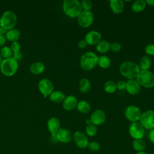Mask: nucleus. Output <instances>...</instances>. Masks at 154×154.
<instances>
[{"instance_id":"obj_1","label":"nucleus","mask_w":154,"mask_h":154,"mask_svg":"<svg viewBox=\"0 0 154 154\" xmlns=\"http://www.w3.org/2000/svg\"><path fill=\"white\" fill-rule=\"evenodd\" d=\"M119 70L121 75L129 80L135 79L141 70L138 64L136 63L127 61L120 64Z\"/></svg>"},{"instance_id":"obj_2","label":"nucleus","mask_w":154,"mask_h":154,"mask_svg":"<svg viewBox=\"0 0 154 154\" xmlns=\"http://www.w3.org/2000/svg\"><path fill=\"white\" fill-rule=\"evenodd\" d=\"M63 10L67 16L71 18L78 17L82 11L81 3L78 0H64L63 2Z\"/></svg>"},{"instance_id":"obj_3","label":"nucleus","mask_w":154,"mask_h":154,"mask_svg":"<svg viewBox=\"0 0 154 154\" xmlns=\"http://www.w3.org/2000/svg\"><path fill=\"white\" fill-rule=\"evenodd\" d=\"M98 56L94 52L88 51L83 54L79 60L81 67L85 70L89 71L93 69L97 65Z\"/></svg>"},{"instance_id":"obj_4","label":"nucleus","mask_w":154,"mask_h":154,"mask_svg":"<svg viewBox=\"0 0 154 154\" xmlns=\"http://www.w3.org/2000/svg\"><path fill=\"white\" fill-rule=\"evenodd\" d=\"M17 16L12 11H4L0 17V26L5 31L13 29L17 23Z\"/></svg>"},{"instance_id":"obj_5","label":"nucleus","mask_w":154,"mask_h":154,"mask_svg":"<svg viewBox=\"0 0 154 154\" xmlns=\"http://www.w3.org/2000/svg\"><path fill=\"white\" fill-rule=\"evenodd\" d=\"M0 70L4 75L11 76L18 70V62L12 57L4 59L0 66Z\"/></svg>"},{"instance_id":"obj_6","label":"nucleus","mask_w":154,"mask_h":154,"mask_svg":"<svg viewBox=\"0 0 154 154\" xmlns=\"http://www.w3.org/2000/svg\"><path fill=\"white\" fill-rule=\"evenodd\" d=\"M135 79L141 87L146 88L154 87V73L149 70H140Z\"/></svg>"},{"instance_id":"obj_7","label":"nucleus","mask_w":154,"mask_h":154,"mask_svg":"<svg viewBox=\"0 0 154 154\" xmlns=\"http://www.w3.org/2000/svg\"><path fill=\"white\" fill-rule=\"evenodd\" d=\"M139 122L143 127L148 130L154 129V110H147L142 112Z\"/></svg>"},{"instance_id":"obj_8","label":"nucleus","mask_w":154,"mask_h":154,"mask_svg":"<svg viewBox=\"0 0 154 154\" xmlns=\"http://www.w3.org/2000/svg\"><path fill=\"white\" fill-rule=\"evenodd\" d=\"M94 21V14L90 11H82L77 17L78 25L84 28L90 27Z\"/></svg>"},{"instance_id":"obj_9","label":"nucleus","mask_w":154,"mask_h":154,"mask_svg":"<svg viewBox=\"0 0 154 154\" xmlns=\"http://www.w3.org/2000/svg\"><path fill=\"white\" fill-rule=\"evenodd\" d=\"M141 114V109L136 105H129L125 110L126 118L131 123L139 122Z\"/></svg>"},{"instance_id":"obj_10","label":"nucleus","mask_w":154,"mask_h":154,"mask_svg":"<svg viewBox=\"0 0 154 154\" xmlns=\"http://www.w3.org/2000/svg\"><path fill=\"white\" fill-rule=\"evenodd\" d=\"M129 135L135 139H141L144 135V128L139 122H132L128 128Z\"/></svg>"},{"instance_id":"obj_11","label":"nucleus","mask_w":154,"mask_h":154,"mask_svg":"<svg viewBox=\"0 0 154 154\" xmlns=\"http://www.w3.org/2000/svg\"><path fill=\"white\" fill-rule=\"evenodd\" d=\"M38 88L44 97H46L54 91V87L52 82L50 79L43 78L38 82Z\"/></svg>"},{"instance_id":"obj_12","label":"nucleus","mask_w":154,"mask_h":154,"mask_svg":"<svg viewBox=\"0 0 154 154\" xmlns=\"http://www.w3.org/2000/svg\"><path fill=\"white\" fill-rule=\"evenodd\" d=\"M72 138L76 145L80 149H85L87 147L89 143L87 135L80 131H77L73 134Z\"/></svg>"},{"instance_id":"obj_13","label":"nucleus","mask_w":154,"mask_h":154,"mask_svg":"<svg viewBox=\"0 0 154 154\" xmlns=\"http://www.w3.org/2000/svg\"><path fill=\"white\" fill-rule=\"evenodd\" d=\"M90 120L91 123L96 126L101 125L106 120V114L102 109H97L91 113Z\"/></svg>"},{"instance_id":"obj_14","label":"nucleus","mask_w":154,"mask_h":154,"mask_svg":"<svg viewBox=\"0 0 154 154\" xmlns=\"http://www.w3.org/2000/svg\"><path fill=\"white\" fill-rule=\"evenodd\" d=\"M56 138L62 143H69L72 139L73 135L71 132L66 128H61L55 134Z\"/></svg>"},{"instance_id":"obj_15","label":"nucleus","mask_w":154,"mask_h":154,"mask_svg":"<svg viewBox=\"0 0 154 154\" xmlns=\"http://www.w3.org/2000/svg\"><path fill=\"white\" fill-rule=\"evenodd\" d=\"M102 38L101 34L97 31H90L85 36L84 40L89 45H96Z\"/></svg>"},{"instance_id":"obj_16","label":"nucleus","mask_w":154,"mask_h":154,"mask_svg":"<svg viewBox=\"0 0 154 154\" xmlns=\"http://www.w3.org/2000/svg\"><path fill=\"white\" fill-rule=\"evenodd\" d=\"M126 90L131 95H137L141 91V85L136 79H129L126 82Z\"/></svg>"},{"instance_id":"obj_17","label":"nucleus","mask_w":154,"mask_h":154,"mask_svg":"<svg viewBox=\"0 0 154 154\" xmlns=\"http://www.w3.org/2000/svg\"><path fill=\"white\" fill-rule=\"evenodd\" d=\"M78 101L76 96L69 95L66 96L63 102V107L66 111H72L76 108Z\"/></svg>"},{"instance_id":"obj_18","label":"nucleus","mask_w":154,"mask_h":154,"mask_svg":"<svg viewBox=\"0 0 154 154\" xmlns=\"http://www.w3.org/2000/svg\"><path fill=\"white\" fill-rule=\"evenodd\" d=\"M61 123L58 119L56 117H51L47 122V127L48 131L52 135H55L60 128Z\"/></svg>"},{"instance_id":"obj_19","label":"nucleus","mask_w":154,"mask_h":154,"mask_svg":"<svg viewBox=\"0 0 154 154\" xmlns=\"http://www.w3.org/2000/svg\"><path fill=\"white\" fill-rule=\"evenodd\" d=\"M109 7L113 13L116 14H120L124 10V1L122 0H111L109 1Z\"/></svg>"},{"instance_id":"obj_20","label":"nucleus","mask_w":154,"mask_h":154,"mask_svg":"<svg viewBox=\"0 0 154 154\" xmlns=\"http://www.w3.org/2000/svg\"><path fill=\"white\" fill-rule=\"evenodd\" d=\"M5 36L6 39L10 42H17L20 37V32L19 29L13 28L7 31Z\"/></svg>"},{"instance_id":"obj_21","label":"nucleus","mask_w":154,"mask_h":154,"mask_svg":"<svg viewBox=\"0 0 154 154\" xmlns=\"http://www.w3.org/2000/svg\"><path fill=\"white\" fill-rule=\"evenodd\" d=\"M66 97V94L63 91L61 90H56L54 91L49 95V99L54 103H61L63 102Z\"/></svg>"},{"instance_id":"obj_22","label":"nucleus","mask_w":154,"mask_h":154,"mask_svg":"<svg viewBox=\"0 0 154 154\" xmlns=\"http://www.w3.org/2000/svg\"><path fill=\"white\" fill-rule=\"evenodd\" d=\"M45 69V64L40 61L32 63L29 67V70L34 75H39L42 73Z\"/></svg>"},{"instance_id":"obj_23","label":"nucleus","mask_w":154,"mask_h":154,"mask_svg":"<svg viewBox=\"0 0 154 154\" xmlns=\"http://www.w3.org/2000/svg\"><path fill=\"white\" fill-rule=\"evenodd\" d=\"M91 82L87 78H82L79 82L78 88L81 93L85 94L87 93L91 89Z\"/></svg>"},{"instance_id":"obj_24","label":"nucleus","mask_w":154,"mask_h":154,"mask_svg":"<svg viewBox=\"0 0 154 154\" xmlns=\"http://www.w3.org/2000/svg\"><path fill=\"white\" fill-rule=\"evenodd\" d=\"M111 43L105 40H100L96 46V51L100 54H106L110 50Z\"/></svg>"},{"instance_id":"obj_25","label":"nucleus","mask_w":154,"mask_h":154,"mask_svg":"<svg viewBox=\"0 0 154 154\" xmlns=\"http://www.w3.org/2000/svg\"><path fill=\"white\" fill-rule=\"evenodd\" d=\"M146 1L136 0L132 2L131 5V10L135 13H140L146 8Z\"/></svg>"},{"instance_id":"obj_26","label":"nucleus","mask_w":154,"mask_h":154,"mask_svg":"<svg viewBox=\"0 0 154 154\" xmlns=\"http://www.w3.org/2000/svg\"><path fill=\"white\" fill-rule=\"evenodd\" d=\"M76 108L80 113L87 114L90 111L91 105L87 101L81 100L78 102Z\"/></svg>"},{"instance_id":"obj_27","label":"nucleus","mask_w":154,"mask_h":154,"mask_svg":"<svg viewBox=\"0 0 154 154\" xmlns=\"http://www.w3.org/2000/svg\"><path fill=\"white\" fill-rule=\"evenodd\" d=\"M138 66L141 70H149L152 66V60L147 55H144L141 58Z\"/></svg>"},{"instance_id":"obj_28","label":"nucleus","mask_w":154,"mask_h":154,"mask_svg":"<svg viewBox=\"0 0 154 154\" xmlns=\"http://www.w3.org/2000/svg\"><path fill=\"white\" fill-rule=\"evenodd\" d=\"M97 65L102 69H106L110 67L111 65V61L108 56L103 55L98 57Z\"/></svg>"},{"instance_id":"obj_29","label":"nucleus","mask_w":154,"mask_h":154,"mask_svg":"<svg viewBox=\"0 0 154 154\" xmlns=\"http://www.w3.org/2000/svg\"><path fill=\"white\" fill-rule=\"evenodd\" d=\"M103 89L105 91L109 94L114 93L117 90V84L115 81L112 80H108L105 82L103 85Z\"/></svg>"},{"instance_id":"obj_30","label":"nucleus","mask_w":154,"mask_h":154,"mask_svg":"<svg viewBox=\"0 0 154 154\" xmlns=\"http://www.w3.org/2000/svg\"><path fill=\"white\" fill-rule=\"evenodd\" d=\"M133 149L138 152L144 151L146 148V144L145 141L141 139H135L132 142Z\"/></svg>"},{"instance_id":"obj_31","label":"nucleus","mask_w":154,"mask_h":154,"mask_svg":"<svg viewBox=\"0 0 154 154\" xmlns=\"http://www.w3.org/2000/svg\"><path fill=\"white\" fill-rule=\"evenodd\" d=\"M97 131V126L92 123H90L87 125L85 128V134L89 137H94L96 135Z\"/></svg>"},{"instance_id":"obj_32","label":"nucleus","mask_w":154,"mask_h":154,"mask_svg":"<svg viewBox=\"0 0 154 154\" xmlns=\"http://www.w3.org/2000/svg\"><path fill=\"white\" fill-rule=\"evenodd\" d=\"M0 54L2 57L4 58V59L9 58L12 57L13 52L10 47L8 46H3L0 50Z\"/></svg>"},{"instance_id":"obj_33","label":"nucleus","mask_w":154,"mask_h":154,"mask_svg":"<svg viewBox=\"0 0 154 154\" xmlns=\"http://www.w3.org/2000/svg\"><path fill=\"white\" fill-rule=\"evenodd\" d=\"M81 7L82 11H90L93 8V4L91 1L89 0H82L80 2Z\"/></svg>"},{"instance_id":"obj_34","label":"nucleus","mask_w":154,"mask_h":154,"mask_svg":"<svg viewBox=\"0 0 154 154\" xmlns=\"http://www.w3.org/2000/svg\"><path fill=\"white\" fill-rule=\"evenodd\" d=\"M87 147L90 150L96 152L100 149V145L97 141H91L88 143Z\"/></svg>"},{"instance_id":"obj_35","label":"nucleus","mask_w":154,"mask_h":154,"mask_svg":"<svg viewBox=\"0 0 154 154\" xmlns=\"http://www.w3.org/2000/svg\"><path fill=\"white\" fill-rule=\"evenodd\" d=\"M122 49V45L120 43L113 42L111 44L110 50L114 52H119Z\"/></svg>"},{"instance_id":"obj_36","label":"nucleus","mask_w":154,"mask_h":154,"mask_svg":"<svg viewBox=\"0 0 154 154\" xmlns=\"http://www.w3.org/2000/svg\"><path fill=\"white\" fill-rule=\"evenodd\" d=\"M144 51L147 55L154 56V45L149 44L147 46H146L144 48Z\"/></svg>"},{"instance_id":"obj_37","label":"nucleus","mask_w":154,"mask_h":154,"mask_svg":"<svg viewBox=\"0 0 154 154\" xmlns=\"http://www.w3.org/2000/svg\"><path fill=\"white\" fill-rule=\"evenodd\" d=\"M21 48V45L18 42H12L10 46V49H11L13 53L19 52Z\"/></svg>"},{"instance_id":"obj_38","label":"nucleus","mask_w":154,"mask_h":154,"mask_svg":"<svg viewBox=\"0 0 154 154\" xmlns=\"http://www.w3.org/2000/svg\"><path fill=\"white\" fill-rule=\"evenodd\" d=\"M117 84V88L119 90H124L126 89V82L124 81H119Z\"/></svg>"},{"instance_id":"obj_39","label":"nucleus","mask_w":154,"mask_h":154,"mask_svg":"<svg viewBox=\"0 0 154 154\" xmlns=\"http://www.w3.org/2000/svg\"><path fill=\"white\" fill-rule=\"evenodd\" d=\"M12 58H14L17 61H20L22 58V54L20 51L17 52H14V53H13Z\"/></svg>"},{"instance_id":"obj_40","label":"nucleus","mask_w":154,"mask_h":154,"mask_svg":"<svg viewBox=\"0 0 154 154\" xmlns=\"http://www.w3.org/2000/svg\"><path fill=\"white\" fill-rule=\"evenodd\" d=\"M87 45H88V44L87 43V42H85V40L84 39H82V40H79V42L78 43V48H79L81 49H85L87 46Z\"/></svg>"},{"instance_id":"obj_41","label":"nucleus","mask_w":154,"mask_h":154,"mask_svg":"<svg viewBox=\"0 0 154 154\" xmlns=\"http://www.w3.org/2000/svg\"><path fill=\"white\" fill-rule=\"evenodd\" d=\"M149 139L150 141L154 144V129L150 131L149 134Z\"/></svg>"},{"instance_id":"obj_42","label":"nucleus","mask_w":154,"mask_h":154,"mask_svg":"<svg viewBox=\"0 0 154 154\" xmlns=\"http://www.w3.org/2000/svg\"><path fill=\"white\" fill-rule=\"evenodd\" d=\"M6 40L7 39H6L5 36L4 35H0V47H1V46L4 45V44L5 43Z\"/></svg>"},{"instance_id":"obj_43","label":"nucleus","mask_w":154,"mask_h":154,"mask_svg":"<svg viewBox=\"0 0 154 154\" xmlns=\"http://www.w3.org/2000/svg\"><path fill=\"white\" fill-rule=\"evenodd\" d=\"M146 2L147 5L149 6L154 7V0H146Z\"/></svg>"},{"instance_id":"obj_44","label":"nucleus","mask_w":154,"mask_h":154,"mask_svg":"<svg viewBox=\"0 0 154 154\" xmlns=\"http://www.w3.org/2000/svg\"><path fill=\"white\" fill-rule=\"evenodd\" d=\"M7 31H5V29H4L1 26H0V35H4V34H5Z\"/></svg>"},{"instance_id":"obj_45","label":"nucleus","mask_w":154,"mask_h":154,"mask_svg":"<svg viewBox=\"0 0 154 154\" xmlns=\"http://www.w3.org/2000/svg\"><path fill=\"white\" fill-rule=\"evenodd\" d=\"M136 154H149V153L146 152H144V151H142V152H138Z\"/></svg>"},{"instance_id":"obj_46","label":"nucleus","mask_w":154,"mask_h":154,"mask_svg":"<svg viewBox=\"0 0 154 154\" xmlns=\"http://www.w3.org/2000/svg\"><path fill=\"white\" fill-rule=\"evenodd\" d=\"M2 60H3L2 57V56H1V54H0V66H1V63H2Z\"/></svg>"}]
</instances>
